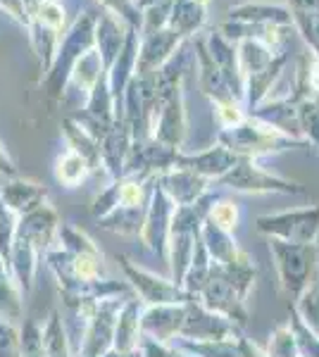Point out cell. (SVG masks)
Masks as SVG:
<instances>
[{"label":"cell","mask_w":319,"mask_h":357,"mask_svg":"<svg viewBox=\"0 0 319 357\" xmlns=\"http://www.w3.org/2000/svg\"><path fill=\"white\" fill-rule=\"evenodd\" d=\"M219 143H222L224 148H229L236 158H251V160L307 146L305 141H298V138L281 134L279 129L260 122V119H255V117H246L241 124L231 126V129H222Z\"/></svg>","instance_id":"6da1fadb"},{"label":"cell","mask_w":319,"mask_h":357,"mask_svg":"<svg viewBox=\"0 0 319 357\" xmlns=\"http://www.w3.org/2000/svg\"><path fill=\"white\" fill-rule=\"evenodd\" d=\"M269 250L276 257V267H279L283 289L291 291L293 296H300L303 291L310 289L317 276V257H319L315 243L298 245V243H286V241L272 238Z\"/></svg>","instance_id":"7a4b0ae2"},{"label":"cell","mask_w":319,"mask_h":357,"mask_svg":"<svg viewBox=\"0 0 319 357\" xmlns=\"http://www.w3.org/2000/svg\"><path fill=\"white\" fill-rule=\"evenodd\" d=\"M217 183L243 193H305V188L300 183L269 174L258 165V160L251 158H239V162L231 167L224 176H219Z\"/></svg>","instance_id":"3957f363"},{"label":"cell","mask_w":319,"mask_h":357,"mask_svg":"<svg viewBox=\"0 0 319 357\" xmlns=\"http://www.w3.org/2000/svg\"><path fill=\"white\" fill-rule=\"evenodd\" d=\"M258 229L262 234L276 236L279 241H286V243L310 245L315 243L319 234V205L281 212V215H262L258 217Z\"/></svg>","instance_id":"277c9868"},{"label":"cell","mask_w":319,"mask_h":357,"mask_svg":"<svg viewBox=\"0 0 319 357\" xmlns=\"http://www.w3.org/2000/svg\"><path fill=\"white\" fill-rule=\"evenodd\" d=\"M205 45H207V53H210L212 62L217 65L219 74H222L229 93L239 102H243V98H246V79H243V72H241L239 48H236V43L226 41L219 31H210L205 36Z\"/></svg>","instance_id":"5b68a950"},{"label":"cell","mask_w":319,"mask_h":357,"mask_svg":"<svg viewBox=\"0 0 319 357\" xmlns=\"http://www.w3.org/2000/svg\"><path fill=\"white\" fill-rule=\"evenodd\" d=\"M184 43L174 29H155V31H146L143 41L138 43V57H136V77H150L165 65L174 55V50Z\"/></svg>","instance_id":"8992f818"},{"label":"cell","mask_w":319,"mask_h":357,"mask_svg":"<svg viewBox=\"0 0 319 357\" xmlns=\"http://www.w3.org/2000/svg\"><path fill=\"white\" fill-rule=\"evenodd\" d=\"M219 33L231 43H241V41H258L267 45L272 53H281L283 48V38H286V29L283 26H267V24H251V22H234L226 20L217 29Z\"/></svg>","instance_id":"52a82bcc"},{"label":"cell","mask_w":319,"mask_h":357,"mask_svg":"<svg viewBox=\"0 0 319 357\" xmlns=\"http://www.w3.org/2000/svg\"><path fill=\"white\" fill-rule=\"evenodd\" d=\"M236 162H239V158H236L229 148H224L222 143H219V146H212V148H207V151L195 153V155L179 153L177 165L174 167H184V169H191V172H195V174H200L202 178H214V181H217V178L224 176Z\"/></svg>","instance_id":"ba28073f"},{"label":"cell","mask_w":319,"mask_h":357,"mask_svg":"<svg viewBox=\"0 0 319 357\" xmlns=\"http://www.w3.org/2000/svg\"><path fill=\"white\" fill-rule=\"evenodd\" d=\"M248 117L260 119V122L279 129L281 134L303 141V138H300V126H298V100H295L293 96H286V98H281V100H272V102L262 100L255 110L248 112Z\"/></svg>","instance_id":"9c48e42d"},{"label":"cell","mask_w":319,"mask_h":357,"mask_svg":"<svg viewBox=\"0 0 319 357\" xmlns=\"http://www.w3.org/2000/svg\"><path fill=\"white\" fill-rule=\"evenodd\" d=\"M226 15L234 22H251V24L283 26V29H288L293 24L291 10H288L286 5L260 3V0H246V3L231 5Z\"/></svg>","instance_id":"30bf717a"},{"label":"cell","mask_w":319,"mask_h":357,"mask_svg":"<svg viewBox=\"0 0 319 357\" xmlns=\"http://www.w3.org/2000/svg\"><path fill=\"white\" fill-rule=\"evenodd\" d=\"M160 188L167 195H172V200H177L179 207H181L195 203L207 191V178H202L191 169H184V167H174V169H167L162 174Z\"/></svg>","instance_id":"8fae6325"},{"label":"cell","mask_w":319,"mask_h":357,"mask_svg":"<svg viewBox=\"0 0 319 357\" xmlns=\"http://www.w3.org/2000/svg\"><path fill=\"white\" fill-rule=\"evenodd\" d=\"M286 62H288V50H283V53L276 55L267 67L258 69V72H253V74H246V98H243L246 114L255 110L262 100H267V93H269L272 86L276 84V79L281 77Z\"/></svg>","instance_id":"7c38bea8"},{"label":"cell","mask_w":319,"mask_h":357,"mask_svg":"<svg viewBox=\"0 0 319 357\" xmlns=\"http://www.w3.org/2000/svg\"><path fill=\"white\" fill-rule=\"evenodd\" d=\"M126 38V26H121V22L114 20L112 15L105 13L96 20V41L101 48V62H103V72H110L112 62L117 60L121 45Z\"/></svg>","instance_id":"4fadbf2b"},{"label":"cell","mask_w":319,"mask_h":357,"mask_svg":"<svg viewBox=\"0 0 319 357\" xmlns=\"http://www.w3.org/2000/svg\"><path fill=\"white\" fill-rule=\"evenodd\" d=\"M205 20L207 5L195 3V0H174L167 26L174 29L184 41H188V38H195V33H200V29L205 26Z\"/></svg>","instance_id":"5bb4252c"},{"label":"cell","mask_w":319,"mask_h":357,"mask_svg":"<svg viewBox=\"0 0 319 357\" xmlns=\"http://www.w3.org/2000/svg\"><path fill=\"white\" fill-rule=\"evenodd\" d=\"M126 272L133 279V284H136V289H141V296L146 298L148 303H158V305H165V303H184L188 301V293H181L177 289V286H170L165 284V281L155 279V276H150L146 272H138V269H133L126 264Z\"/></svg>","instance_id":"9a60e30c"},{"label":"cell","mask_w":319,"mask_h":357,"mask_svg":"<svg viewBox=\"0 0 319 357\" xmlns=\"http://www.w3.org/2000/svg\"><path fill=\"white\" fill-rule=\"evenodd\" d=\"M3 198L17 212H31L38 205H43L45 188H40L31 181H13L3 186Z\"/></svg>","instance_id":"2e32d148"},{"label":"cell","mask_w":319,"mask_h":357,"mask_svg":"<svg viewBox=\"0 0 319 357\" xmlns=\"http://www.w3.org/2000/svg\"><path fill=\"white\" fill-rule=\"evenodd\" d=\"M298 126L300 138L319 151V105L315 100H298Z\"/></svg>","instance_id":"e0dca14e"},{"label":"cell","mask_w":319,"mask_h":357,"mask_svg":"<svg viewBox=\"0 0 319 357\" xmlns=\"http://www.w3.org/2000/svg\"><path fill=\"white\" fill-rule=\"evenodd\" d=\"M89 172H91L89 162H86V160L81 158L79 153L69 151L65 158H60V162H57L55 176H57V181H62L65 186L74 188L81 181V178L89 174Z\"/></svg>","instance_id":"ac0fdd59"},{"label":"cell","mask_w":319,"mask_h":357,"mask_svg":"<svg viewBox=\"0 0 319 357\" xmlns=\"http://www.w3.org/2000/svg\"><path fill=\"white\" fill-rule=\"evenodd\" d=\"M138 310L136 303H129L121 312V319L117 324V350L121 353H131L133 345H136V333H138Z\"/></svg>","instance_id":"d6986e66"},{"label":"cell","mask_w":319,"mask_h":357,"mask_svg":"<svg viewBox=\"0 0 319 357\" xmlns=\"http://www.w3.org/2000/svg\"><path fill=\"white\" fill-rule=\"evenodd\" d=\"M293 24L298 26L303 41L310 45L312 53L319 55V13H305V10H293Z\"/></svg>","instance_id":"ffe728a7"},{"label":"cell","mask_w":319,"mask_h":357,"mask_svg":"<svg viewBox=\"0 0 319 357\" xmlns=\"http://www.w3.org/2000/svg\"><path fill=\"white\" fill-rule=\"evenodd\" d=\"M291 333H293L295 348H300V353H303L305 357H319V336L315 331H307L305 326L300 324V317H298L295 310H293Z\"/></svg>","instance_id":"44dd1931"},{"label":"cell","mask_w":319,"mask_h":357,"mask_svg":"<svg viewBox=\"0 0 319 357\" xmlns=\"http://www.w3.org/2000/svg\"><path fill=\"white\" fill-rule=\"evenodd\" d=\"M300 319L307 321L310 331H315L319 336V291L317 289H307L300 293Z\"/></svg>","instance_id":"7402d4cb"},{"label":"cell","mask_w":319,"mask_h":357,"mask_svg":"<svg viewBox=\"0 0 319 357\" xmlns=\"http://www.w3.org/2000/svg\"><path fill=\"white\" fill-rule=\"evenodd\" d=\"M207 215H210V222L214 227L229 234L231 229L236 227V222H239V207L234 203H229V200H219L217 205H212V210L207 212Z\"/></svg>","instance_id":"603a6c76"},{"label":"cell","mask_w":319,"mask_h":357,"mask_svg":"<svg viewBox=\"0 0 319 357\" xmlns=\"http://www.w3.org/2000/svg\"><path fill=\"white\" fill-rule=\"evenodd\" d=\"M103 3L112 10V15H117L119 20H124L126 26H133V29H138V31L143 29V13L136 8L133 0H103Z\"/></svg>","instance_id":"cb8c5ba5"},{"label":"cell","mask_w":319,"mask_h":357,"mask_svg":"<svg viewBox=\"0 0 319 357\" xmlns=\"http://www.w3.org/2000/svg\"><path fill=\"white\" fill-rule=\"evenodd\" d=\"M293 350H295V341H293L291 326H281L274 333V338H272L267 357H293Z\"/></svg>","instance_id":"d4e9b609"},{"label":"cell","mask_w":319,"mask_h":357,"mask_svg":"<svg viewBox=\"0 0 319 357\" xmlns=\"http://www.w3.org/2000/svg\"><path fill=\"white\" fill-rule=\"evenodd\" d=\"M10 212H5V207H0V257H10Z\"/></svg>","instance_id":"484cf974"},{"label":"cell","mask_w":319,"mask_h":357,"mask_svg":"<svg viewBox=\"0 0 319 357\" xmlns=\"http://www.w3.org/2000/svg\"><path fill=\"white\" fill-rule=\"evenodd\" d=\"M288 10H305V13H319V0H286Z\"/></svg>","instance_id":"4316f807"},{"label":"cell","mask_w":319,"mask_h":357,"mask_svg":"<svg viewBox=\"0 0 319 357\" xmlns=\"http://www.w3.org/2000/svg\"><path fill=\"white\" fill-rule=\"evenodd\" d=\"M195 3H202V5H207V3H210V0H195Z\"/></svg>","instance_id":"83f0119b"},{"label":"cell","mask_w":319,"mask_h":357,"mask_svg":"<svg viewBox=\"0 0 319 357\" xmlns=\"http://www.w3.org/2000/svg\"><path fill=\"white\" fill-rule=\"evenodd\" d=\"M105 357H126V355H114V353H112V355H105Z\"/></svg>","instance_id":"f1b7e54d"}]
</instances>
